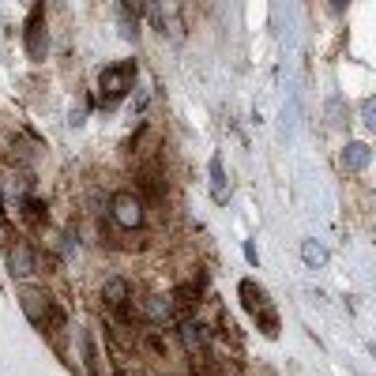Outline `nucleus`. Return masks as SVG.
<instances>
[{"instance_id":"obj_6","label":"nucleus","mask_w":376,"mask_h":376,"mask_svg":"<svg viewBox=\"0 0 376 376\" xmlns=\"http://www.w3.org/2000/svg\"><path fill=\"white\" fill-rule=\"evenodd\" d=\"M4 260H8V271H11V278H31V275H34V267H38L34 249L26 245L23 237L8 241V249H4Z\"/></svg>"},{"instance_id":"obj_3","label":"nucleus","mask_w":376,"mask_h":376,"mask_svg":"<svg viewBox=\"0 0 376 376\" xmlns=\"http://www.w3.org/2000/svg\"><path fill=\"white\" fill-rule=\"evenodd\" d=\"M23 46H26V57H31V61H46V53H49L46 4H34V8H31V16H26V26H23Z\"/></svg>"},{"instance_id":"obj_14","label":"nucleus","mask_w":376,"mask_h":376,"mask_svg":"<svg viewBox=\"0 0 376 376\" xmlns=\"http://www.w3.org/2000/svg\"><path fill=\"white\" fill-rule=\"evenodd\" d=\"M196 301H199L196 286H177V290H173V305H177V308H192Z\"/></svg>"},{"instance_id":"obj_2","label":"nucleus","mask_w":376,"mask_h":376,"mask_svg":"<svg viewBox=\"0 0 376 376\" xmlns=\"http://www.w3.org/2000/svg\"><path fill=\"white\" fill-rule=\"evenodd\" d=\"M136 61H117V64H105L102 75H98V90H102V105L105 110H113V105L125 102V94L132 90V83H136Z\"/></svg>"},{"instance_id":"obj_7","label":"nucleus","mask_w":376,"mask_h":376,"mask_svg":"<svg viewBox=\"0 0 376 376\" xmlns=\"http://www.w3.org/2000/svg\"><path fill=\"white\" fill-rule=\"evenodd\" d=\"M19 305H23V313H26V320H31L34 328H46V316H49V298L42 290H31L26 286L23 293H19Z\"/></svg>"},{"instance_id":"obj_5","label":"nucleus","mask_w":376,"mask_h":376,"mask_svg":"<svg viewBox=\"0 0 376 376\" xmlns=\"http://www.w3.org/2000/svg\"><path fill=\"white\" fill-rule=\"evenodd\" d=\"M110 211H113V222L120 226V230H136V226H143V199L136 192H117Z\"/></svg>"},{"instance_id":"obj_15","label":"nucleus","mask_w":376,"mask_h":376,"mask_svg":"<svg viewBox=\"0 0 376 376\" xmlns=\"http://www.w3.org/2000/svg\"><path fill=\"white\" fill-rule=\"evenodd\" d=\"M372 110H376L372 98H365V105H361V117H365V125H372Z\"/></svg>"},{"instance_id":"obj_12","label":"nucleus","mask_w":376,"mask_h":376,"mask_svg":"<svg viewBox=\"0 0 376 376\" xmlns=\"http://www.w3.org/2000/svg\"><path fill=\"white\" fill-rule=\"evenodd\" d=\"M301 260L308 267H320V263H328V249L320 241H301Z\"/></svg>"},{"instance_id":"obj_8","label":"nucleus","mask_w":376,"mask_h":376,"mask_svg":"<svg viewBox=\"0 0 376 376\" xmlns=\"http://www.w3.org/2000/svg\"><path fill=\"white\" fill-rule=\"evenodd\" d=\"M147 16H151V23H155V31H162V34H169V38H181L184 34V26H181V16H177V8L173 4H158V8H147Z\"/></svg>"},{"instance_id":"obj_13","label":"nucleus","mask_w":376,"mask_h":376,"mask_svg":"<svg viewBox=\"0 0 376 376\" xmlns=\"http://www.w3.org/2000/svg\"><path fill=\"white\" fill-rule=\"evenodd\" d=\"M23 219H26V222H34V226H42V222H46V207H42V199L26 196V199H23Z\"/></svg>"},{"instance_id":"obj_11","label":"nucleus","mask_w":376,"mask_h":376,"mask_svg":"<svg viewBox=\"0 0 376 376\" xmlns=\"http://www.w3.org/2000/svg\"><path fill=\"white\" fill-rule=\"evenodd\" d=\"M226 192H230V188H226V169H222V158L214 155L211 158V196H214V204H226Z\"/></svg>"},{"instance_id":"obj_9","label":"nucleus","mask_w":376,"mask_h":376,"mask_svg":"<svg viewBox=\"0 0 376 376\" xmlns=\"http://www.w3.org/2000/svg\"><path fill=\"white\" fill-rule=\"evenodd\" d=\"M181 339H184V350H188V354H207L211 335H207L204 324H196V320H184V324H181Z\"/></svg>"},{"instance_id":"obj_10","label":"nucleus","mask_w":376,"mask_h":376,"mask_svg":"<svg viewBox=\"0 0 376 376\" xmlns=\"http://www.w3.org/2000/svg\"><path fill=\"white\" fill-rule=\"evenodd\" d=\"M372 162V147L369 143H346L343 147V169H350V173H357V169H365Z\"/></svg>"},{"instance_id":"obj_4","label":"nucleus","mask_w":376,"mask_h":376,"mask_svg":"<svg viewBox=\"0 0 376 376\" xmlns=\"http://www.w3.org/2000/svg\"><path fill=\"white\" fill-rule=\"evenodd\" d=\"M102 301H105V308H110L120 324H132V286L125 278H110V282H105Z\"/></svg>"},{"instance_id":"obj_1","label":"nucleus","mask_w":376,"mask_h":376,"mask_svg":"<svg viewBox=\"0 0 376 376\" xmlns=\"http://www.w3.org/2000/svg\"><path fill=\"white\" fill-rule=\"evenodd\" d=\"M237 298H241V305H245V313L256 320V328L267 335V339H275L278 335V313H275V305H271V298H267V290L260 286V282L245 278L237 286Z\"/></svg>"}]
</instances>
